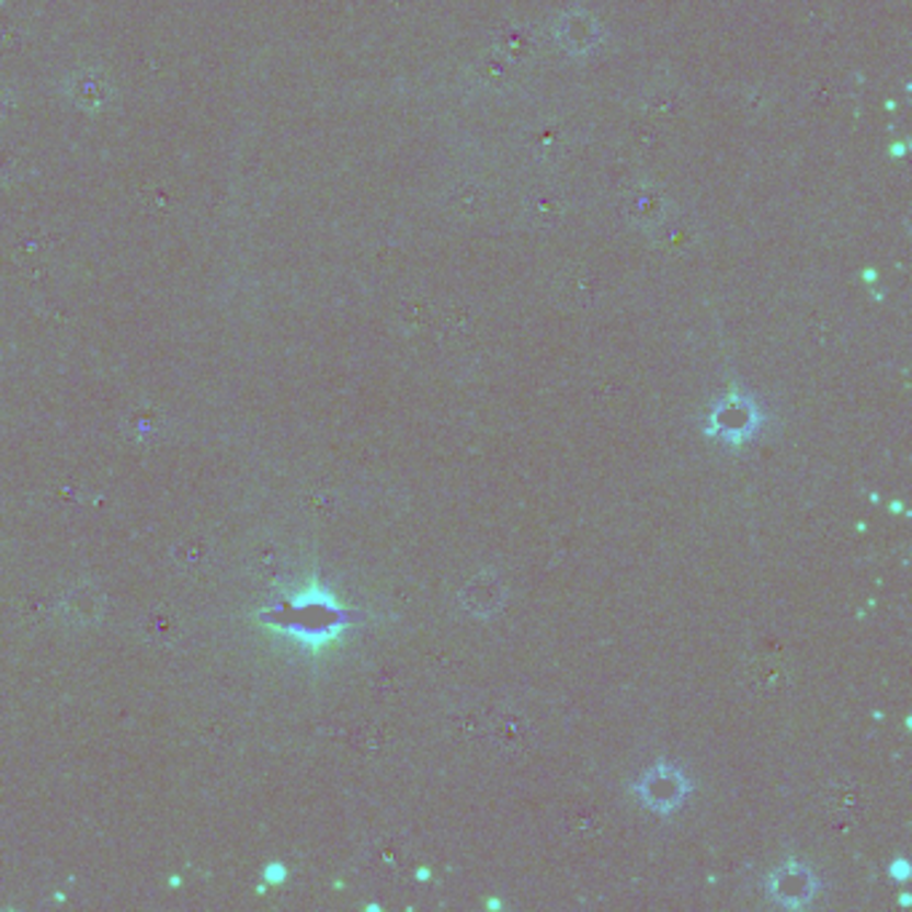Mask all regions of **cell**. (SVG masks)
<instances>
[{"instance_id":"obj_8","label":"cell","mask_w":912,"mask_h":912,"mask_svg":"<svg viewBox=\"0 0 912 912\" xmlns=\"http://www.w3.org/2000/svg\"><path fill=\"white\" fill-rule=\"evenodd\" d=\"M607 830L605 813L600 811L597 806H589V802H579V806H570L568 811L562 813V832L568 841L579 843V846H589V843H597Z\"/></svg>"},{"instance_id":"obj_15","label":"cell","mask_w":912,"mask_h":912,"mask_svg":"<svg viewBox=\"0 0 912 912\" xmlns=\"http://www.w3.org/2000/svg\"><path fill=\"white\" fill-rule=\"evenodd\" d=\"M453 198L458 201V209L464 212V215H468V212H471V209H468V204H474V206L482 204V198H479V193L471 191V187H460V191L455 193Z\"/></svg>"},{"instance_id":"obj_4","label":"cell","mask_w":912,"mask_h":912,"mask_svg":"<svg viewBox=\"0 0 912 912\" xmlns=\"http://www.w3.org/2000/svg\"><path fill=\"white\" fill-rule=\"evenodd\" d=\"M765 891L782 908L798 910L811 904V899L817 897L819 878L811 867L800 865V862H787L765 878Z\"/></svg>"},{"instance_id":"obj_2","label":"cell","mask_w":912,"mask_h":912,"mask_svg":"<svg viewBox=\"0 0 912 912\" xmlns=\"http://www.w3.org/2000/svg\"><path fill=\"white\" fill-rule=\"evenodd\" d=\"M482 739L492 752L506 760H520L535 746L533 726L520 713L495 709L482 717Z\"/></svg>"},{"instance_id":"obj_14","label":"cell","mask_w":912,"mask_h":912,"mask_svg":"<svg viewBox=\"0 0 912 912\" xmlns=\"http://www.w3.org/2000/svg\"><path fill=\"white\" fill-rule=\"evenodd\" d=\"M401 321H404L410 330H418V327H425L431 321V308L425 300H410L404 303V308H401Z\"/></svg>"},{"instance_id":"obj_12","label":"cell","mask_w":912,"mask_h":912,"mask_svg":"<svg viewBox=\"0 0 912 912\" xmlns=\"http://www.w3.org/2000/svg\"><path fill=\"white\" fill-rule=\"evenodd\" d=\"M631 209L629 217L637 223H656L661 217V206H664V198L656 196V193H635L629 196Z\"/></svg>"},{"instance_id":"obj_11","label":"cell","mask_w":912,"mask_h":912,"mask_svg":"<svg viewBox=\"0 0 912 912\" xmlns=\"http://www.w3.org/2000/svg\"><path fill=\"white\" fill-rule=\"evenodd\" d=\"M562 209H565L562 198H559L557 193H551V191L533 193L531 206H527V212H531V220L540 223V225H549V223L559 220Z\"/></svg>"},{"instance_id":"obj_5","label":"cell","mask_w":912,"mask_h":912,"mask_svg":"<svg viewBox=\"0 0 912 912\" xmlns=\"http://www.w3.org/2000/svg\"><path fill=\"white\" fill-rule=\"evenodd\" d=\"M509 600L506 583L501 581V575L492 573V570H482L474 579L464 583V589L458 592V605L464 607L471 618H492L503 611Z\"/></svg>"},{"instance_id":"obj_13","label":"cell","mask_w":912,"mask_h":912,"mask_svg":"<svg viewBox=\"0 0 912 912\" xmlns=\"http://www.w3.org/2000/svg\"><path fill=\"white\" fill-rule=\"evenodd\" d=\"M442 330H445L449 338H464L471 330V316L464 306H449L442 314Z\"/></svg>"},{"instance_id":"obj_6","label":"cell","mask_w":912,"mask_h":912,"mask_svg":"<svg viewBox=\"0 0 912 912\" xmlns=\"http://www.w3.org/2000/svg\"><path fill=\"white\" fill-rule=\"evenodd\" d=\"M822 806L830 822L851 827L867 811V795L854 779H835L824 787Z\"/></svg>"},{"instance_id":"obj_3","label":"cell","mask_w":912,"mask_h":912,"mask_svg":"<svg viewBox=\"0 0 912 912\" xmlns=\"http://www.w3.org/2000/svg\"><path fill=\"white\" fill-rule=\"evenodd\" d=\"M739 683L757 698H779L793 688V669L782 656L757 653L739 666Z\"/></svg>"},{"instance_id":"obj_1","label":"cell","mask_w":912,"mask_h":912,"mask_svg":"<svg viewBox=\"0 0 912 912\" xmlns=\"http://www.w3.org/2000/svg\"><path fill=\"white\" fill-rule=\"evenodd\" d=\"M691 793L693 784L685 776V771L680 765L666 763V760L650 765V768L642 771L640 779L635 782V798L656 813L680 811L685 806V800L691 798Z\"/></svg>"},{"instance_id":"obj_9","label":"cell","mask_w":912,"mask_h":912,"mask_svg":"<svg viewBox=\"0 0 912 912\" xmlns=\"http://www.w3.org/2000/svg\"><path fill=\"white\" fill-rule=\"evenodd\" d=\"M715 425L720 434L731 436L733 442H739L757 429V412L752 410L744 399L726 401V404L715 412Z\"/></svg>"},{"instance_id":"obj_7","label":"cell","mask_w":912,"mask_h":912,"mask_svg":"<svg viewBox=\"0 0 912 912\" xmlns=\"http://www.w3.org/2000/svg\"><path fill=\"white\" fill-rule=\"evenodd\" d=\"M600 295V278L592 267L573 265L565 267L555 278V297L559 306L570 308V311H583V308L594 306Z\"/></svg>"},{"instance_id":"obj_10","label":"cell","mask_w":912,"mask_h":912,"mask_svg":"<svg viewBox=\"0 0 912 912\" xmlns=\"http://www.w3.org/2000/svg\"><path fill=\"white\" fill-rule=\"evenodd\" d=\"M356 744H358V750L364 752V755L380 757L383 752L391 750V744H394V728L386 726V722H380V720L367 722V726L358 728Z\"/></svg>"}]
</instances>
